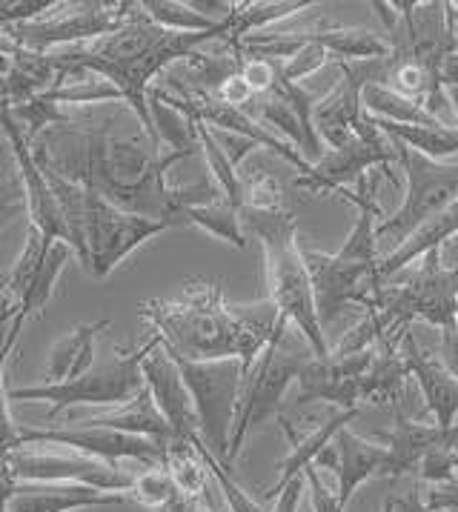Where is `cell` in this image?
Listing matches in <instances>:
<instances>
[{"label":"cell","mask_w":458,"mask_h":512,"mask_svg":"<svg viewBox=\"0 0 458 512\" xmlns=\"http://www.w3.org/2000/svg\"><path fill=\"white\" fill-rule=\"evenodd\" d=\"M335 447V495H338V504L347 510V504L353 501L355 490L370 481L375 475H381L384 470V458L387 450L384 444H375L364 435H355L350 427L338 432L333 438Z\"/></svg>","instance_id":"obj_20"},{"label":"cell","mask_w":458,"mask_h":512,"mask_svg":"<svg viewBox=\"0 0 458 512\" xmlns=\"http://www.w3.org/2000/svg\"><path fill=\"white\" fill-rule=\"evenodd\" d=\"M373 123L390 141L407 146L430 161H447L458 155V129L453 126H407V123L378 121V118H373Z\"/></svg>","instance_id":"obj_28"},{"label":"cell","mask_w":458,"mask_h":512,"mask_svg":"<svg viewBox=\"0 0 458 512\" xmlns=\"http://www.w3.org/2000/svg\"><path fill=\"white\" fill-rule=\"evenodd\" d=\"M52 244V241H46L38 229H32L29 226V235H26V244H23L21 255H18V261H15V267L9 269V287H6V298L12 301V304H18V298H21L26 287L32 284V278H35V272L41 267L43 261V252H46V246Z\"/></svg>","instance_id":"obj_35"},{"label":"cell","mask_w":458,"mask_h":512,"mask_svg":"<svg viewBox=\"0 0 458 512\" xmlns=\"http://www.w3.org/2000/svg\"><path fill=\"white\" fill-rule=\"evenodd\" d=\"M149 115H152V126H155V138L158 144H169L172 152H187V155H198V138H195V121L187 112L175 109L164 103L155 92H149Z\"/></svg>","instance_id":"obj_32"},{"label":"cell","mask_w":458,"mask_h":512,"mask_svg":"<svg viewBox=\"0 0 458 512\" xmlns=\"http://www.w3.org/2000/svg\"><path fill=\"white\" fill-rule=\"evenodd\" d=\"M278 61H264V58H244L241 63V78L250 86L255 95H267L275 81H278Z\"/></svg>","instance_id":"obj_40"},{"label":"cell","mask_w":458,"mask_h":512,"mask_svg":"<svg viewBox=\"0 0 458 512\" xmlns=\"http://www.w3.org/2000/svg\"><path fill=\"white\" fill-rule=\"evenodd\" d=\"M441 361L458 384V318L453 327L441 329Z\"/></svg>","instance_id":"obj_46"},{"label":"cell","mask_w":458,"mask_h":512,"mask_svg":"<svg viewBox=\"0 0 458 512\" xmlns=\"http://www.w3.org/2000/svg\"><path fill=\"white\" fill-rule=\"evenodd\" d=\"M178 364V372L187 384L192 407L198 415V432L201 441L221 464H227L229 438H232V424L238 412V398H241V384H244V364L238 358H224V361H187L172 355Z\"/></svg>","instance_id":"obj_8"},{"label":"cell","mask_w":458,"mask_h":512,"mask_svg":"<svg viewBox=\"0 0 458 512\" xmlns=\"http://www.w3.org/2000/svg\"><path fill=\"white\" fill-rule=\"evenodd\" d=\"M241 226H244V232H252L264 246L267 284H270L267 301L307 341L315 358H327L330 344H327L324 327L318 321L310 272H307L301 244H298L295 215L290 209H278V212L241 209Z\"/></svg>","instance_id":"obj_3"},{"label":"cell","mask_w":458,"mask_h":512,"mask_svg":"<svg viewBox=\"0 0 458 512\" xmlns=\"http://www.w3.org/2000/svg\"><path fill=\"white\" fill-rule=\"evenodd\" d=\"M313 6V0H270V3L252 0V3H232V12L224 21V29H227L224 41L232 46V43H238L247 35H258L267 26H272V23L284 21V18L295 15V12L313 9Z\"/></svg>","instance_id":"obj_27"},{"label":"cell","mask_w":458,"mask_h":512,"mask_svg":"<svg viewBox=\"0 0 458 512\" xmlns=\"http://www.w3.org/2000/svg\"><path fill=\"white\" fill-rule=\"evenodd\" d=\"M304 475V487L310 490V504H313V512H344V507L338 504V495L335 490H330L321 478V472L315 467H307L301 472Z\"/></svg>","instance_id":"obj_42"},{"label":"cell","mask_w":458,"mask_h":512,"mask_svg":"<svg viewBox=\"0 0 458 512\" xmlns=\"http://www.w3.org/2000/svg\"><path fill=\"white\" fill-rule=\"evenodd\" d=\"M72 255H75L72 246L63 244V241H52V244L46 246L41 267L35 272L32 284L26 287V292H23L21 298H18V304H15V318H12V324H9V344H12V347L18 344V335H21L23 324H26L35 312H41V309L49 304V298L55 295V284H58L63 267H66V261H69Z\"/></svg>","instance_id":"obj_24"},{"label":"cell","mask_w":458,"mask_h":512,"mask_svg":"<svg viewBox=\"0 0 458 512\" xmlns=\"http://www.w3.org/2000/svg\"><path fill=\"white\" fill-rule=\"evenodd\" d=\"M184 226H201L218 241H227L235 249H247V232L241 226V209L227 204L224 198L212 201V204L189 206L184 212Z\"/></svg>","instance_id":"obj_30"},{"label":"cell","mask_w":458,"mask_h":512,"mask_svg":"<svg viewBox=\"0 0 458 512\" xmlns=\"http://www.w3.org/2000/svg\"><path fill=\"white\" fill-rule=\"evenodd\" d=\"M375 349L327 358H310L298 372V404L327 401L338 410H358L361 404V375L373 364Z\"/></svg>","instance_id":"obj_15"},{"label":"cell","mask_w":458,"mask_h":512,"mask_svg":"<svg viewBox=\"0 0 458 512\" xmlns=\"http://www.w3.org/2000/svg\"><path fill=\"white\" fill-rule=\"evenodd\" d=\"M0 132L6 135L9 149L18 161L21 172L23 198H26V212H29V226L38 229L46 241H63L69 244V232L63 224L61 206L55 201V192L49 186V178L43 172L41 161L35 158V149L26 141L21 123L12 115V103L6 101V95L0 92Z\"/></svg>","instance_id":"obj_14"},{"label":"cell","mask_w":458,"mask_h":512,"mask_svg":"<svg viewBox=\"0 0 458 512\" xmlns=\"http://www.w3.org/2000/svg\"><path fill=\"white\" fill-rule=\"evenodd\" d=\"M15 212H18V204L3 201V204H0V224H6V221H9V215H15Z\"/></svg>","instance_id":"obj_49"},{"label":"cell","mask_w":458,"mask_h":512,"mask_svg":"<svg viewBox=\"0 0 458 512\" xmlns=\"http://www.w3.org/2000/svg\"><path fill=\"white\" fill-rule=\"evenodd\" d=\"M0 295H3V292H0Z\"/></svg>","instance_id":"obj_54"},{"label":"cell","mask_w":458,"mask_h":512,"mask_svg":"<svg viewBox=\"0 0 458 512\" xmlns=\"http://www.w3.org/2000/svg\"><path fill=\"white\" fill-rule=\"evenodd\" d=\"M189 447H195V450L201 452V458H204V464H207V472L212 475V481L218 484V490H221V498L227 501L229 512H264V507L252 498L250 492L241 490L238 484H235V478L229 475L227 464H221L212 452L204 447V441H198V444H189Z\"/></svg>","instance_id":"obj_36"},{"label":"cell","mask_w":458,"mask_h":512,"mask_svg":"<svg viewBox=\"0 0 458 512\" xmlns=\"http://www.w3.org/2000/svg\"><path fill=\"white\" fill-rule=\"evenodd\" d=\"M155 338V335H152ZM144 390L149 392L152 404L164 415V421L172 430V441H184V444H198L201 432H198V415L192 407L187 384L178 372V364L172 361L167 349L161 347V341L155 338V347L146 352L144 364Z\"/></svg>","instance_id":"obj_16"},{"label":"cell","mask_w":458,"mask_h":512,"mask_svg":"<svg viewBox=\"0 0 458 512\" xmlns=\"http://www.w3.org/2000/svg\"><path fill=\"white\" fill-rule=\"evenodd\" d=\"M364 309L381 318L387 335L410 329L413 321L438 329L453 327L458 318V267H444L441 252H427L413 281L398 287L381 284Z\"/></svg>","instance_id":"obj_5"},{"label":"cell","mask_w":458,"mask_h":512,"mask_svg":"<svg viewBox=\"0 0 458 512\" xmlns=\"http://www.w3.org/2000/svg\"><path fill=\"white\" fill-rule=\"evenodd\" d=\"M104 329H109V318L95 324H78L58 338L46 358V384L72 381L95 367V341Z\"/></svg>","instance_id":"obj_23"},{"label":"cell","mask_w":458,"mask_h":512,"mask_svg":"<svg viewBox=\"0 0 458 512\" xmlns=\"http://www.w3.org/2000/svg\"><path fill=\"white\" fill-rule=\"evenodd\" d=\"M310 358H313V349L307 347V341L298 344V332H290V324L281 321L270 344L264 347V352L255 358V364L244 375L232 438H229L227 464L238 458V452L244 450L247 435L255 427L267 424L272 415L281 412L284 395L290 390L292 381H298V372Z\"/></svg>","instance_id":"obj_4"},{"label":"cell","mask_w":458,"mask_h":512,"mask_svg":"<svg viewBox=\"0 0 458 512\" xmlns=\"http://www.w3.org/2000/svg\"><path fill=\"white\" fill-rule=\"evenodd\" d=\"M215 98L221 103H227V106H232V109H241V112H244V109L255 101V92L244 83L241 75H232V78H227V81L215 89Z\"/></svg>","instance_id":"obj_43"},{"label":"cell","mask_w":458,"mask_h":512,"mask_svg":"<svg viewBox=\"0 0 458 512\" xmlns=\"http://www.w3.org/2000/svg\"><path fill=\"white\" fill-rule=\"evenodd\" d=\"M396 144L378 132L373 118L367 115V129L361 135H355L353 141H347L338 149H324V155L318 158L310 169V175L298 178L295 186L310 189V192H341L350 184H358L367 169H387L396 161Z\"/></svg>","instance_id":"obj_13"},{"label":"cell","mask_w":458,"mask_h":512,"mask_svg":"<svg viewBox=\"0 0 458 512\" xmlns=\"http://www.w3.org/2000/svg\"><path fill=\"white\" fill-rule=\"evenodd\" d=\"M396 155L407 172V192L396 212L375 226V246L384 255L396 252L413 232L458 198V161H430L401 144H396Z\"/></svg>","instance_id":"obj_7"},{"label":"cell","mask_w":458,"mask_h":512,"mask_svg":"<svg viewBox=\"0 0 458 512\" xmlns=\"http://www.w3.org/2000/svg\"><path fill=\"white\" fill-rule=\"evenodd\" d=\"M396 510L398 512H433L427 504H424V498H421V490L407 492L404 498H396Z\"/></svg>","instance_id":"obj_48"},{"label":"cell","mask_w":458,"mask_h":512,"mask_svg":"<svg viewBox=\"0 0 458 512\" xmlns=\"http://www.w3.org/2000/svg\"><path fill=\"white\" fill-rule=\"evenodd\" d=\"M241 186H244V204L241 209H255V212H278L284 206V186L275 175L267 172H241Z\"/></svg>","instance_id":"obj_37"},{"label":"cell","mask_w":458,"mask_h":512,"mask_svg":"<svg viewBox=\"0 0 458 512\" xmlns=\"http://www.w3.org/2000/svg\"><path fill=\"white\" fill-rule=\"evenodd\" d=\"M138 312L169 355L187 361L238 358L244 372L284 321L270 301L232 307L221 287L204 278H189L175 298L144 301Z\"/></svg>","instance_id":"obj_2"},{"label":"cell","mask_w":458,"mask_h":512,"mask_svg":"<svg viewBox=\"0 0 458 512\" xmlns=\"http://www.w3.org/2000/svg\"><path fill=\"white\" fill-rule=\"evenodd\" d=\"M149 21L167 32H181V35H195V32H212L221 23H212L192 12L187 0H141L138 3Z\"/></svg>","instance_id":"obj_33"},{"label":"cell","mask_w":458,"mask_h":512,"mask_svg":"<svg viewBox=\"0 0 458 512\" xmlns=\"http://www.w3.org/2000/svg\"><path fill=\"white\" fill-rule=\"evenodd\" d=\"M444 95H447V101L453 103V109H456V118H458V86H444Z\"/></svg>","instance_id":"obj_50"},{"label":"cell","mask_w":458,"mask_h":512,"mask_svg":"<svg viewBox=\"0 0 458 512\" xmlns=\"http://www.w3.org/2000/svg\"><path fill=\"white\" fill-rule=\"evenodd\" d=\"M129 9L132 3H61V12L6 26L0 38L18 49L49 55L58 46H75L112 35L129 18Z\"/></svg>","instance_id":"obj_9"},{"label":"cell","mask_w":458,"mask_h":512,"mask_svg":"<svg viewBox=\"0 0 458 512\" xmlns=\"http://www.w3.org/2000/svg\"><path fill=\"white\" fill-rule=\"evenodd\" d=\"M15 487V475L9 470L6 458H0V512H9V495Z\"/></svg>","instance_id":"obj_47"},{"label":"cell","mask_w":458,"mask_h":512,"mask_svg":"<svg viewBox=\"0 0 458 512\" xmlns=\"http://www.w3.org/2000/svg\"><path fill=\"white\" fill-rule=\"evenodd\" d=\"M456 475H458V455H456Z\"/></svg>","instance_id":"obj_53"},{"label":"cell","mask_w":458,"mask_h":512,"mask_svg":"<svg viewBox=\"0 0 458 512\" xmlns=\"http://www.w3.org/2000/svg\"><path fill=\"white\" fill-rule=\"evenodd\" d=\"M9 287V272H0V292H6Z\"/></svg>","instance_id":"obj_52"},{"label":"cell","mask_w":458,"mask_h":512,"mask_svg":"<svg viewBox=\"0 0 458 512\" xmlns=\"http://www.w3.org/2000/svg\"><path fill=\"white\" fill-rule=\"evenodd\" d=\"M3 367L6 358H0V455H9L12 450L21 447V424H15L12 412H9V390L3 384Z\"/></svg>","instance_id":"obj_41"},{"label":"cell","mask_w":458,"mask_h":512,"mask_svg":"<svg viewBox=\"0 0 458 512\" xmlns=\"http://www.w3.org/2000/svg\"><path fill=\"white\" fill-rule=\"evenodd\" d=\"M378 512H398L396 510V498H384V504H381V510Z\"/></svg>","instance_id":"obj_51"},{"label":"cell","mask_w":458,"mask_h":512,"mask_svg":"<svg viewBox=\"0 0 458 512\" xmlns=\"http://www.w3.org/2000/svg\"><path fill=\"white\" fill-rule=\"evenodd\" d=\"M456 455V450H447V447H436V450L427 452L421 458V464H418L421 481H427V484H444V481L456 478Z\"/></svg>","instance_id":"obj_39"},{"label":"cell","mask_w":458,"mask_h":512,"mask_svg":"<svg viewBox=\"0 0 458 512\" xmlns=\"http://www.w3.org/2000/svg\"><path fill=\"white\" fill-rule=\"evenodd\" d=\"M378 438L387 450L381 478H390V481L418 472L421 458L436 447L458 452V427L438 430L436 424H421L413 415H407L404 404L393 407V427L381 432Z\"/></svg>","instance_id":"obj_17"},{"label":"cell","mask_w":458,"mask_h":512,"mask_svg":"<svg viewBox=\"0 0 458 512\" xmlns=\"http://www.w3.org/2000/svg\"><path fill=\"white\" fill-rule=\"evenodd\" d=\"M26 444H52V447L81 452V455L115 464V467H121V461L164 467V458H167V444H161V441H149V438L106 430V427H92L86 421L78 427H61V430L21 427V447Z\"/></svg>","instance_id":"obj_12"},{"label":"cell","mask_w":458,"mask_h":512,"mask_svg":"<svg viewBox=\"0 0 458 512\" xmlns=\"http://www.w3.org/2000/svg\"><path fill=\"white\" fill-rule=\"evenodd\" d=\"M126 495L144 504L146 510L158 512L161 507H167L169 501H175L181 490L164 467H146L141 475H132V487Z\"/></svg>","instance_id":"obj_34"},{"label":"cell","mask_w":458,"mask_h":512,"mask_svg":"<svg viewBox=\"0 0 458 512\" xmlns=\"http://www.w3.org/2000/svg\"><path fill=\"white\" fill-rule=\"evenodd\" d=\"M129 495L104 492L84 484H21L9 495V512H78L98 507H124Z\"/></svg>","instance_id":"obj_19"},{"label":"cell","mask_w":458,"mask_h":512,"mask_svg":"<svg viewBox=\"0 0 458 512\" xmlns=\"http://www.w3.org/2000/svg\"><path fill=\"white\" fill-rule=\"evenodd\" d=\"M401 355H404V364L410 369V375L416 378L418 390L424 395V404L430 415L436 418L438 430H450L456 427L458 415V384L456 378L450 375V369L444 367V361L430 355L427 349L418 347L416 335L410 329L401 332Z\"/></svg>","instance_id":"obj_18"},{"label":"cell","mask_w":458,"mask_h":512,"mask_svg":"<svg viewBox=\"0 0 458 512\" xmlns=\"http://www.w3.org/2000/svg\"><path fill=\"white\" fill-rule=\"evenodd\" d=\"M401 332L387 335L378 341V352L373 355L370 369L361 375V404H404V384L410 378V369L401 355Z\"/></svg>","instance_id":"obj_22"},{"label":"cell","mask_w":458,"mask_h":512,"mask_svg":"<svg viewBox=\"0 0 458 512\" xmlns=\"http://www.w3.org/2000/svg\"><path fill=\"white\" fill-rule=\"evenodd\" d=\"M355 418H358V410H335L324 424H318L315 430L298 435V432L292 430L290 421L281 415L278 421H281V427H284V432H287L290 452H287V458L278 464V481H275L270 490H267V498H275L278 492L290 484L292 478H298V475L307 470V467H313L315 458L324 452V447H330V441H333L335 435L344 430L350 421H355Z\"/></svg>","instance_id":"obj_21"},{"label":"cell","mask_w":458,"mask_h":512,"mask_svg":"<svg viewBox=\"0 0 458 512\" xmlns=\"http://www.w3.org/2000/svg\"><path fill=\"white\" fill-rule=\"evenodd\" d=\"M58 141L61 149L46 144L35 149V158L46 169L84 184L124 212L164 221L169 229L184 226V212L189 206L212 204L224 198L209 181L192 186L167 184V169L184 158H192L187 152L164 155L155 146H144L141 141H118L104 132L69 138L58 135Z\"/></svg>","instance_id":"obj_1"},{"label":"cell","mask_w":458,"mask_h":512,"mask_svg":"<svg viewBox=\"0 0 458 512\" xmlns=\"http://www.w3.org/2000/svg\"><path fill=\"white\" fill-rule=\"evenodd\" d=\"M0 458H6L21 484H84L104 492H129L132 487V475L121 467L52 444H26Z\"/></svg>","instance_id":"obj_11"},{"label":"cell","mask_w":458,"mask_h":512,"mask_svg":"<svg viewBox=\"0 0 458 512\" xmlns=\"http://www.w3.org/2000/svg\"><path fill=\"white\" fill-rule=\"evenodd\" d=\"M86 424L126 432V435H138V438H149V441H161V444L172 441L169 424L164 421V415L158 412V407L152 404V398H149L146 390L138 392L118 412H109V415H101V418H89Z\"/></svg>","instance_id":"obj_26"},{"label":"cell","mask_w":458,"mask_h":512,"mask_svg":"<svg viewBox=\"0 0 458 512\" xmlns=\"http://www.w3.org/2000/svg\"><path fill=\"white\" fill-rule=\"evenodd\" d=\"M152 347L155 338H149L141 349H118L115 358L95 364L89 372L63 384L15 387L9 390V401H46L52 407L49 418H58L75 407H124L144 390L141 364Z\"/></svg>","instance_id":"obj_6"},{"label":"cell","mask_w":458,"mask_h":512,"mask_svg":"<svg viewBox=\"0 0 458 512\" xmlns=\"http://www.w3.org/2000/svg\"><path fill=\"white\" fill-rule=\"evenodd\" d=\"M361 106H364V112L370 118H378V121L407 123V126H447L441 118L430 115L421 101L404 98V95H398L390 86H381V83H367L364 86Z\"/></svg>","instance_id":"obj_29"},{"label":"cell","mask_w":458,"mask_h":512,"mask_svg":"<svg viewBox=\"0 0 458 512\" xmlns=\"http://www.w3.org/2000/svg\"><path fill=\"white\" fill-rule=\"evenodd\" d=\"M52 101L63 106H89V103H124V95L112 86L109 81H104L101 75L95 72H84V69H75V72H61V83L49 92Z\"/></svg>","instance_id":"obj_31"},{"label":"cell","mask_w":458,"mask_h":512,"mask_svg":"<svg viewBox=\"0 0 458 512\" xmlns=\"http://www.w3.org/2000/svg\"><path fill=\"white\" fill-rule=\"evenodd\" d=\"M307 41L321 43L335 61H378L390 58V43L381 32L367 26H324L315 32H304Z\"/></svg>","instance_id":"obj_25"},{"label":"cell","mask_w":458,"mask_h":512,"mask_svg":"<svg viewBox=\"0 0 458 512\" xmlns=\"http://www.w3.org/2000/svg\"><path fill=\"white\" fill-rule=\"evenodd\" d=\"M304 490H307V487H304V475L292 478L290 484L275 495V504H272L270 512H298L301 498H304Z\"/></svg>","instance_id":"obj_45"},{"label":"cell","mask_w":458,"mask_h":512,"mask_svg":"<svg viewBox=\"0 0 458 512\" xmlns=\"http://www.w3.org/2000/svg\"><path fill=\"white\" fill-rule=\"evenodd\" d=\"M301 38H304V32H301ZM307 41V38H304ZM330 63V55H327V49L321 46V43L307 41L295 55H292L290 61H284L278 66V78L287 83H301L304 78H310L315 72H321L324 66Z\"/></svg>","instance_id":"obj_38"},{"label":"cell","mask_w":458,"mask_h":512,"mask_svg":"<svg viewBox=\"0 0 458 512\" xmlns=\"http://www.w3.org/2000/svg\"><path fill=\"white\" fill-rule=\"evenodd\" d=\"M86 272L98 281L109 278L126 258L152 241L155 235L169 232V224L152 221L135 212H124L104 201L92 189L86 192Z\"/></svg>","instance_id":"obj_10"},{"label":"cell","mask_w":458,"mask_h":512,"mask_svg":"<svg viewBox=\"0 0 458 512\" xmlns=\"http://www.w3.org/2000/svg\"><path fill=\"white\" fill-rule=\"evenodd\" d=\"M424 504L433 512H458V475L444 484H430Z\"/></svg>","instance_id":"obj_44"}]
</instances>
